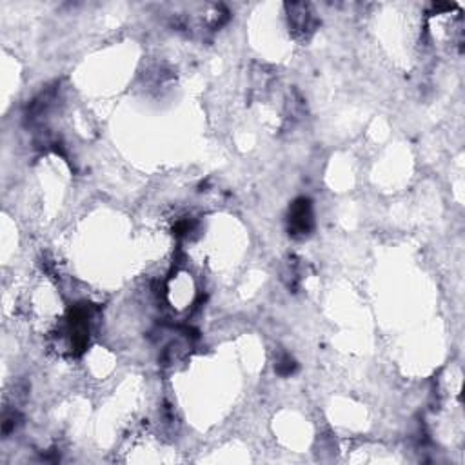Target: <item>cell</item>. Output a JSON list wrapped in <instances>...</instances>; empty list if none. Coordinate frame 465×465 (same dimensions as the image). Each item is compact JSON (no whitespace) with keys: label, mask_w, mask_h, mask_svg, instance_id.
Masks as SVG:
<instances>
[{"label":"cell","mask_w":465,"mask_h":465,"mask_svg":"<svg viewBox=\"0 0 465 465\" xmlns=\"http://www.w3.org/2000/svg\"><path fill=\"white\" fill-rule=\"evenodd\" d=\"M315 218H313V206L309 198L294 200L289 209V235L294 238L308 237L313 231Z\"/></svg>","instance_id":"1"},{"label":"cell","mask_w":465,"mask_h":465,"mask_svg":"<svg viewBox=\"0 0 465 465\" xmlns=\"http://www.w3.org/2000/svg\"><path fill=\"white\" fill-rule=\"evenodd\" d=\"M294 369H296V364H294V360L291 356H284V358L277 364V371L280 374H284V376L294 373Z\"/></svg>","instance_id":"3"},{"label":"cell","mask_w":465,"mask_h":465,"mask_svg":"<svg viewBox=\"0 0 465 465\" xmlns=\"http://www.w3.org/2000/svg\"><path fill=\"white\" fill-rule=\"evenodd\" d=\"M289 9H291V13H289L291 26H293V30L296 31V33H302V35H306V33L313 31V27L316 26V22H315V17H313V13L309 11V6L291 4Z\"/></svg>","instance_id":"2"}]
</instances>
